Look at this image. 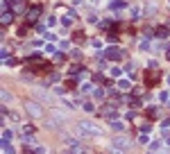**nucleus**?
Instances as JSON below:
<instances>
[{
  "label": "nucleus",
  "mask_w": 170,
  "mask_h": 154,
  "mask_svg": "<svg viewBox=\"0 0 170 154\" xmlns=\"http://www.w3.org/2000/svg\"><path fill=\"white\" fill-rule=\"evenodd\" d=\"M77 134H80V136H100V134H102V129L98 127V125L95 122H91V120H82L80 125H77Z\"/></svg>",
  "instance_id": "obj_1"
},
{
  "label": "nucleus",
  "mask_w": 170,
  "mask_h": 154,
  "mask_svg": "<svg viewBox=\"0 0 170 154\" xmlns=\"http://www.w3.org/2000/svg\"><path fill=\"white\" fill-rule=\"evenodd\" d=\"M43 14V7L41 5H32V7H27L25 9V21L27 25H34L36 21H39V16Z\"/></svg>",
  "instance_id": "obj_2"
},
{
  "label": "nucleus",
  "mask_w": 170,
  "mask_h": 154,
  "mask_svg": "<svg viewBox=\"0 0 170 154\" xmlns=\"http://www.w3.org/2000/svg\"><path fill=\"white\" fill-rule=\"evenodd\" d=\"M125 57V52H122V48H107L105 52H102V59H111V61H118V59H122Z\"/></svg>",
  "instance_id": "obj_3"
},
{
  "label": "nucleus",
  "mask_w": 170,
  "mask_h": 154,
  "mask_svg": "<svg viewBox=\"0 0 170 154\" xmlns=\"http://www.w3.org/2000/svg\"><path fill=\"white\" fill-rule=\"evenodd\" d=\"M25 111L32 116V118H39V116L43 113V109H41V104H36V102H32V100H25Z\"/></svg>",
  "instance_id": "obj_4"
},
{
  "label": "nucleus",
  "mask_w": 170,
  "mask_h": 154,
  "mask_svg": "<svg viewBox=\"0 0 170 154\" xmlns=\"http://www.w3.org/2000/svg\"><path fill=\"white\" fill-rule=\"evenodd\" d=\"M100 116H105V118H109V120H116V118H118V111L113 109L111 104H107V107L100 109Z\"/></svg>",
  "instance_id": "obj_5"
},
{
  "label": "nucleus",
  "mask_w": 170,
  "mask_h": 154,
  "mask_svg": "<svg viewBox=\"0 0 170 154\" xmlns=\"http://www.w3.org/2000/svg\"><path fill=\"white\" fill-rule=\"evenodd\" d=\"M113 147L129 150V147H131V141H129V138H125V136H118V138H113Z\"/></svg>",
  "instance_id": "obj_6"
},
{
  "label": "nucleus",
  "mask_w": 170,
  "mask_h": 154,
  "mask_svg": "<svg viewBox=\"0 0 170 154\" xmlns=\"http://www.w3.org/2000/svg\"><path fill=\"white\" fill-rule=\"evenodd\" d=\"M154 34H157L159 38H166V36H170V27H166V25H159L157 30H154Z\"/></svg>",
  "instance_id": "obj_7"
},
{
  "label": "nucleus",
  "mask_w": 170,
  "mask_h": 154,
  "mask_svg": "<svg viewBox=\"0 0 170 154\" xmlns=\"http://www.w3.org/2000/svg\"><path fill=\"white\" fill-rule=\"evenodd\" d=\"M34 95H39V98L45 100V102H52V98L48 95V91H45V89H34Z\"/></svg>",
  "instance_id": "obj_8"
},
{
  "label": "nucleus",
  "mask_w": 170,
  "mask_h": 154,
  "mask_svg": "<svg viewBox=\"0 0 170 154\" xmlns=\"http://www.w3.org/2000/svg\"><path fill=\"white\" fill-rule=\"evenodd\" d=\"M86 150H84V145H77V143H73L70 145V150H68V154H84Z\"/></svg>",
  "instance_id": "obj_9"
},
{
  "label": "nucleus",
  "mask_w": 170,
  "mask_h": 154,
  "mask_svg": "<svg viewBox=\"0 0 170 154\" xmlns=\"http://www.w3.org/2000/svg\"><path fill=\"white\" fill-rule=\"evenodd\" d=\"M73 18H75V12H70L68 16H64V18H61V25H64V27H70V25H73Z\"/></svg>",
  "instance_id": "obj_10"
},
{
  "label": "nucleus",
  "mask_w": 170,
  "mask_h": 154,
  "mask_svg": "<svg viewBox=\"0 0 170 154\" xmlns=\"http://www.w3.org/2000/svg\"><path fill=\"white\" fill-rule=\"evenodd\" d=\"M3 152L5 154H14V147H12V143H9V141H3Z\"/></svg>",
  "instance_id": "obj_11"
},
{
  "label": "nucleus",
  "mask_w": 170,
  "mask_h": 154,
  "mask_svg": "<svg viewBox=\"0 0 170 154\" xmlns=\"http://www.w3.org/2000/svg\"><path fill=\"white\" fill-rule=\"evenodd\" d=\"M14 21V14H9V12H5L3 14V25H9V23H12Z\"/></svg>",
  "instance_id": "obj_12"
},
{
  "label": "nucleus",
  "mask_w": 170,
  "mask_h": 154,
  "mask_svg": "<svg viewBox=\"0 0 170 154\" xmlns=\"http://www.w3.org/2000/svg\"><path fill=\"white\" fill-rule=\"evenodd\" d=\"M111 127L116 129V131H125V125H122V122H118V120H111Z\"/></svg>",
  "instance_id": "obj_13"
},
{
  "label": "nucleus",
  "mask_w": 170,
  "mask_h": 154,
  "mask_svg": "<svg viewBox=\"0 0 170 154\" xmlns=\"http://www.w3.org/2000/svg\"><path fill=\"white\" fill-rule=\"evenodd\" d=\"M125 7V0H113L111 3V9H122Z\"/></svg>",
  "instance_id": "obj_14"
},
{
  "label": "nucleus",
  "mask_w": 170,
  "mask_h": 154,
  "mask_svg": "<svg viewBox=\"0 0 170 154\" xmlns=\"http://www.w3.org/2000/svg\"><path fill=\"white\" fill-rule=\"evenodd\" d=\"M12 136H14L12 129H3V141H12Z\"/></svg>",
  "instance_id": "obj_15"
},
{
  "label": "nucleus",
  "mask_w": 170,
  "mask_h": 154,
  "mask_svg": "<svg viewBox=\"0 0 170 154\" xmlns=\"http://www.w3.org/2000/svg\"><path fill=\"white\" fill-rule=\"evenodd\" d=\"M12 7H14V12H21V9H23V0H14Z\"/></svg>",
  "instance_id": "obj_16"
},
{
  "label": "nucleus",
  "mask_w": 170,
  "mask_h": 154,
  "mask_svg": "<svg viewBox=\"0 0 170 154\" xmlns=\"http://www.w3.org/2000/svg\"><path fill=\"white\" fill-rule=\"evenodd\" d=\"M73 41H75V43H84V34H82V32H75Z\"/></svg>",
  "instance_id": "obj_17"
},
{
  "label": "nucleus",
  "mask_w": 170,
  "mask_h": 154,
  "mask_svg": "<svg viewBox=\"0 0 170 154\" xmlns=\"http://www.w3.org/2000/svg\"><path fill=\"white\" fill-rule=\"evenodd\" d=\"M77 80H80V82H82V80H89V70H84V68H82V70L77 73Z\"/></svg>",
  "instance_id": "obj_18"
},
{
  "label": "nucleus",
  "mask_w": 170,
  "mask_h": 154,
  "mask_svg": "<svg viewBox=\"0 0 170 154\" xmlns=\"http://www.w3.org/2000/svg\"><path fill=\"white\" fill-rule=\"evenodd\" d=\"M111 77H122V68H118V66L111 68Z\"/></svg>",
  "instance_id": "obj_19"
},
{
  "label": "nucleus",
  "mask_w": 170,
  "mask_h": 154,
  "mask_svg": "<svg viewBox=\"0 0 170 154\" xmlns=\"http://www.w3.org/2000/svg\"><path fill=\"white\" fill-rule=\"evenodd\" d=\"M118 89L127 91V89H129V82H127V80H120V82H118Z\"/></svg>",
  "instance_id": "obj_20"
},
{
  "label": "nucleus",
  "mask_w": 170,
  "mask_h": 154,
  "mask_svg": "<svg viewBox=\"0 0 170 154\" xmlns=\"http://www.w3.org/2000/svg\"><path fill=\"white\" fill-rule=\"evenodd\" d=\"M93 95H95V100H102V98H105V91H102V89H95V91H93Z\"/></svg>",
  "instance_id": "obj_21"
},
{
  "label": "nucleus",
  "mask_w": 170,
  "mask_h": 154,
  "mask_svg": "<svg viewBox=\"0 0 170 154\" xmlns=\"http://www.w3.org/2000/svg\"><path fill=\"white\" fill-rule=\"evenodd\" d=\"M23 131H25V134H30V136H32V134H34V127H32V125H25V127H23Z\"/></svg>",
  "instance_id": "obj_22"
},
{
  "label": "nucleus",
  "mask_w": 170,
  "mask_h": 154,
  "mask_svg": "<svg viewBox=\"0 0 170 154\" xmlns=\"http://www.w3.org/2000/svg\"><path fill=\"white\" fill-rule=\"evenodd\" d=\"M64 59H66V57H64V54H61V52H57V54H54V61H57V64H61V61H64Z\"/></svg>",
  "instance_id": "obj_23"
},
{
  "label": "nucleus",
  "mask_w": 170,
  "mask_h": 154,
  "mask_svg": "<svg viewBox=\"0 0 170 154\" xmlns=\"http://www.w3.org/2000/svg\"><path fill=\"white\" fill-rule=\"evenodd\" d=\"M159 147H161V143H159V141H154V143H152V145H150V150H152V152H157Z\"/></svg>",
  "instance_id": "obj_24"
},
{
  "label": "nucleus",
  "mask_w": 170,
  "mask_h": 154,
  "mask_svg": "<svg viewBox=\"0 0 170 154\" xmlns=\"http://www.w3.org/2000/svg\"><path fill=\"white\" fill-rule=\"evenodd\" d=\"M70 54H73V59H77V61H80V57H82V52H80V50H73Z\"/></svg>",
  "instance_id": "obj_25"
},
{
  "label": "nucleus",
  "mask_w": 170,
  "mask_h": 154,
  "mask_svg": "<svg viewBox=\"0 0 170 154\" xmlns=\"http://www.w3.org/2000/svg\"><path fill=\"white\" fill-rule=\"evenodd\" d=\"M84 109H86V111H93V109H95V107H93L91 102H84Z\"/></svg>",
  "instance_id": "obj_26"
},
{
  "label": "nucleus",
  "mask_w": 170,
  "mask_h": 154,
  "mask_svg": "<svg viewBox=\"0 0 170 154\" xmlns=\"http://www.w3.org/2000/svg\"><path fill=\"white\" fill-rule=\"evenodd\" d=\"M36 154H48V150L45 147H36Z\"/></svg>",
  "instance_id": "obj_27"
},
{
  "label": "nucleus",
  "mask_w": 170,
  "mask_h": 154,
  "mask_svg": "<svg viewBox=\"0 0 170 154\" xmlns=\"http://www.w3.org/2000/svg\"><path fill=\"white\" fill-rule=\"evenodd\" d=\"M166 141H168V145H170V134H168V136H166Z\"/></svg>",
  "instance_id": "obj_28"
},
{
  "label": "nucleus",
  "mask_w": 170,
  "mask_h": 154,
  "mask_svg": "<svg viewBox=\"0 0 170 154\" xmlns=\"http://www.w3.org/2000/svg\"><path fill=\"white\" fill-rule=\"evenodd\" d=\"M166 54H168V59H170V48H168V50H166Z\"/></svg>",
  "instance_id": "obj_29"
},
{
  "label": "nucleus",
  "mask_w": 170,
  "mask_h": 154,
  "mask_svg": "<svg viewBox=\"0 0 170 154\" xmlns=\"http://www.w3.org/2000/svg\"><path fill=\"white\" fill-rule=\"evenodd\" d=\"M168 84H170V77H168Z\"/></svg>",
  "instance_id": "obj_30"
}]
</instances>
